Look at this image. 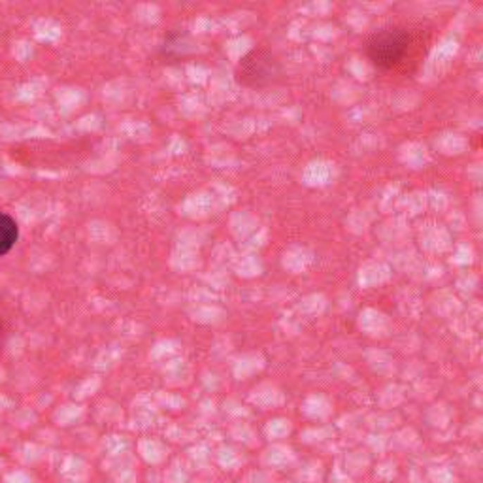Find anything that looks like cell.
<instances>
[{
  "instance_id": "cell-1",
  "label": "cell",
  "mask_w": 483,
  "mask_h": 483,
  "mask_svg": "<svg viewBox=\"0 0 483 483\" xmlns=\"http://www.w3.org/2000/svg\"><path fill=\"white\" fill-rule=\"evenodd\" d=\"M410 40H412L410 32L401 27L377 30L366 42V55L376 68L391 70L406 57Z\"/></svg>"
},
{
  "instance_id": "cell-2",
  "label": "cell",
  "mask_w": 483,
  "mask_h": 483,
  "mask_svg": "<svg viewBox=\"0 0 483 483\" xmlns=\"http://www.w3.org/2000/svg\"><path fill=\"white\" fill-rule=\"evenodd\" d=\"M236 77L244 87L265 89L282 80L283 66L272 51L253 49L240 61Z\"/></svg>"
},
{
  "instance_id": "cell-3",
  "label": "cell",
  "mask_w": 483,
  "mask_h": 483,
  "mask_svg": "<svg viewBox=\"0 0 483 483\" xmlns=\"http://www.w3.org/2000/svg\"><path fill=\"white\" fill-rule=\"evenodd\" d=\"M19 238V227L15 219L8 213H0V257L10 253V249L15 246Z\"/></svg>"
},
{
  "instance_id": "cell-4",
  "label": "cell",
  "mask_w": 483,
  "mask_h": 483,
  "mask_svg": "<svg viewBox=\"0 0 483 483\" xmlns=\"http://www.w3.org/2000/svg\"><path fill=\"white\" fill-rule=\"evenodd\" d=\"M246 483H274L268 470H253L246 476Z\"/></svg>"
},
{
  "instance_id": "cell-5",
  "label": "cell",
  "mask_w": 483,
  "mask_h": 483,
  "mask_svg": "<svg viewBox=\"0 0 483 483\" xmlns=\"http://www.w3.org/2000/svg\"><path fill=\"white\" fill-rule=\"evenodd\" d=\"M383 474H387V476H385V482H391L393 477H396L399 470H396L395 466H393V468H376V477H380V479H382Z\"/></svg>"
},
{
  "instance_id": "cell-6",
  "label": "cell",
  "mask_w": 483,
  "mask_h": 483,
  "mask_svg": "<svg viewBox=\"0 0 483 483\" xmlns=\"http://www.w3.org/2000/svg\"><path fill=\"white\" fill-rule=\"evenodd\" d=\"M2 329H4V325H2V321H0V338H2Z\"/></svg>"
}]
</instances>
